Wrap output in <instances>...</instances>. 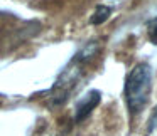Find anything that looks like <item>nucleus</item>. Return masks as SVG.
Returning <instances> with one entry per match:
<instances>
[{"instance_id": "f257e3e1", "label": "nucleus", "mask_w": 157, "mask_h": 136, "mask_svg": "<svg viewBox=\"0 0 157 136\" xmlns=\"http://www.w3.org/2000/svg\"><path fill=\"white\" fill-rule=\"evenodd\" d=\"M150 89H152V69L147 62H140L128 72L125 89H123L127 108L132 116L139 114L145 108L150 96Z\"/></svg>"}, {"instance_id": "f03ea898", "label": "nucleus", "mask_w": 157, "mask_h": 136, "mask_svg": "<svg viewBox=\"0 0 157 136\" xmlns=\"http://www.w3.org/2000/svg\"><path fill=\"white\" fill-rule=\"evenodd\" d=\"M100 99H101L100 91H90V92H86V94L78 101V104H76L75 121L79 123V121H83V119L88 118V116L91 114L93 109L100 104Z\"/></svg>"}, {"instance_id": "7ed1b4c3", "label": "nucleus", "mask_w": 157, "mask_h": 136, "mask_svg": "<svg viewBox=\"0 0 157 136\" xmlns=\"http://www.w3.org/2000/svg\"><path fill=\"white\" fill-rule=\"evenodd\" d=\"M110 15H112V9H110L108 5H98L90 22H91L93 25H101L103 22L108 20Z\"/></svg>"}, {"instance_id": "20e7f679", "label": "nucleus", "mask_w": 157, "mask_h": 136, "mask_svg": "<svg viewBox=\"0 0 157 136\" xmlns=\"http://www.w3.org/2000/svg\"><path fill=\"white\" fill-rule=\"evenodd\" d=\"M147 34H149V39L152 44H157V17L152 19V20L147 24Z\"/></svg>"}, {"instance_id": "39448f33", "label": "nucleus", "mask_w": 157, "mask_h": 136, "mask_svg": "<svg viewBox=\"0 0 157 136\" xmlns=\"http://www.w3.org/2000/svg\"><path fill=\"white\" fill-rule=\"evenodd\" d=\"M157 126V108L154 109V113H152V116L149 118V128H147V131L149 133H152V129Z\"/></svg>"}]
</instances>
